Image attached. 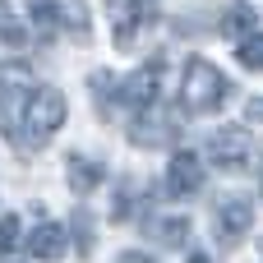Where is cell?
<instances>
[{"instance_id":"cell-1","label":"cell","mask_w":263,"mask_h":263,"mask_svg":"<svg viewBox=\"0 0 263 263\" xmlns=\"http://www.w3.org/2000/svg\"><path fill=\"white\" fill-rule=\"evenodd\" d=\"M18 148H42V143H51L55 139V129L65 125V97H60V88H46V83H37L32 88V97L23 102V116H18Z\"/></svg>"},{"instance_id":"cell-2","label":"cell","mask_w":263,"mask_h":263,"mask_svg":"<svg viewBox=\"0 0 263 263\" xmlns=\"http://www.w3.org/2000/svg\"><path fill=\"white\" fill-rule=\"evenodd\" d=\"M227 97H231V79L217 65H208V60H190V69H185V106L199 111V116H208Z\"/></svg>"},{"instance_id":"cell-3","label":"cell","mask_w":263,"mask_h":263,"mask_svg":"<svg viewBox=\"0 0 263 263\" xmlns=\"http://www.w3.org/2000/svg\"><path fill=\"white\" fill-rule=\"evenodd\" d=\"M208 153H213V162L222 166V171H245L250 162H254V143H250V134L245 129H217L213 134V143H208Z\"/></svg>"},{"instance_id":"cell-4","label":"cell","mask_w":263,"mask_h":263,"mask_svg":"<svg viewBox=\"0 0 263 263\" xmlns=\"http://www.w3.org/2000/svg\"><path fill=\"white\" fill-rule=\"evenodd\" d=\"M213 227H217V236H222L227 245H236V240L254 227V203L240 199V194H227V199L217 203V213H213Z\"/></svg>"},{"instance_id":"cell-5","label":"cell","mask_w":263,"mask_h":263,"mask_svg":"<svg viewBox=\"0 0 263 263\" xmlns=\"http://www.w3.org/2000/svg\"><path fill=\"white\" fill-rule=\"evenodd\" d=\"M157 79H162V65H148V69H139V74H129L125 83H120V102L125 106H134V111H148L153 102H157Z\"/></svg>"},{"instance_id":"cell-6","label":"cell","mask_w":263,"mask_h":263,"mask_svg":"<svg viewBox=\"0 0 263 263\" xmlns=\"http://www.w3.org/2000/svg\"><path fill=\"white\" fill-rule=\"evenodd\" d=\"M166 185H171V194H199L203 190V162L194 157V153H176L171 157V171H166Z\"/></svg>"},{"instance_id":"cell-7","label":"cell","mask_w":263,"mask_h":263,"mask_svg":"<svg viewBox=\"0 0 263 263\" xmlns=\"http://www.w3.org/2000/svg\"><path fill=\"white\" fill-rule=\"evenodd\" d=\"M23 18H28V28L46 42V37H55L60 28H65V5H55V0H23Z\"/></svg>"},{"instance_id":"cell-8","label":"cell","mask_w":263,"mask_h":263,"mask_svg":"<svg viewBox=\"0 0 263 263\" xmlns=\"http://www.w3.org/2000/svg\"><path fill=\"white\" fill-rule=\"evenodd\" d=\"M65 250H69V236H65L55 222L32 227V236H28V254H32V259H60Z\"/></svg>"},{"instance_id":"cell-9","label":"cell","mask_w":263,"mask_h":263,"mask_svg":"<svg viewBox=\"0 0 263 263\" xmlns=\"http://www.w3.org/2000/svg\"><path fill=\"white\" fill-rule=\"evenodd\" d=\"M65 180H69V190H74V194H88V190H97L102 166H97V162H88V157H65Z\"/></svg>"},{"instance_id":"cell-10","label":"cell","mask_w":263,"mask_h":263,"mask_svg":"<svg viewBox=\"0 0 263 263\" xmlns=\"http://www.w3.org/2000/svg\"><path fill=\"white\" fill-rule=\"evenodd\" d=\"M254 28H259V23H254V9H250V5H231V9L222 14V32H227V37H236V42H240V37H250Z\"/></svg>"},{"instance_id":"cell-11","label":"cell","mask_w":263,"mask_h":263,"mask_svg":"<svg viewBox=\"0 0 263 263\" xmlns=\"http://www.w3.org/2000/svg\"><path fill=\"white\" fill-rule=\"evenodd\" d=\"M236 60L245 65V69H263V32L254 28L250 37H240V46H236Z\"/></svg>"},{"instance_id":"cell-12","label":"cell","mask_w":263,"mask_h":263,"mask_svg":"<svg viewBox=\"0 0 263 263\" xmlns=\"http://www.w3.org/2000/svg\"><path fill=\"white\" fill-rule=\"evenodd\" d=\"M157 240L162 245H185L190 240V222L185 217H162L157 222Z\"/></svg>"},{"instance_id":"cell-13","label":"cell","mask_w":263,"mask_h":263,"mask_svg":"<svg viewBox=\"0 0 263 263\" xmlns=\"http://www.w3.org/2000/svg\"><path fill=\"white\" fill-rule=\"evenodd\" d=\"M18 245H28V236H23V222L9 213V217H0V254L18 250Z\"/></svg>"},{"instance_id":"cell-14","label":"cell","mask_w":263,"mask_h":263,"mask_svg":"<svg viewBox=\"0 0 263 263\" xmlns=\"http://www.w3.org/2000/svg\"><path fill=\"white\" fill-rule=\"evenodd\" d=\"M65 28H74V37L88 42V9H83V5H69V9H65Z\"/></svg>"},{"instance_id":"cell-15","label":"cell","mask_w":263,"mask_h":263,"mask_svg":"<svg viewBox=\"0 0 263 263\" xmlns=\"http://www.w3.org/2000/svg\"><path fill=\"white\" fill-rule=\"evenodd\" d=\"M245 120L250 125H263V97H250L245 102Z\"/></svg>"},{"instance_id":"cell-16","label":"cell","mask_w":263,"mask_h":263,"mask_svg":"<svg viewBox=\"0 0 263 263\" xmlns=\"http://www.w3.org/2000/svg\"><path fill=\"white\" fill-rule=\"evenodd\" d=\"M116 263H157V259H153V254H143V250H125Z\"/></svg>"},{"instance_id":"cell-17","label":"cell","mask_w":263,"mask_h":263,"mask_svg":"<svg viewBox=\"0 0 263 263\" xmlns=\"http://www.w3.org/2000/svg\"><path fill=\"white\" fill-rule=\"evenodd\" d=\"M190 263H208V259H203V254H194V259H190Z\"/></svg>"}]
</instances>
